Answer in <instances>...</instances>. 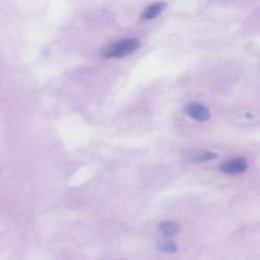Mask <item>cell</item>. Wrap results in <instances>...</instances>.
<instances>
[{"instance_id":"obj_1","label":"cell","mask_w":260,"mask_h":260,"mask_svg":"<svg viewBox=\"0 0 260 260\" xmlns=\"http://www.w3.org/2000/svg\"><path fill=\"white\" fill-rule=\"evenodd\" d=\"M140 47L141 42L138 39L133 38L123 39L108 48L105 51L103 56L107 59L122 58L138 50Z\"/></svg>"},{"instance_id":"obj_2","label":"cell","mask_w":260,"mask_h":260,"mask_svg":"<svg viewBox=\"0 0 260 260\" xmlns=\"http://www.w3.org/2000/svg\"><path fill=\"white\" fill-rule=\"evenodd\" d=\"M220 169L221 172L226 174H239L246 171L247 169V162L243 157L233 158L222 164Z\"/></svg>"},{"instance_id":"obj_3","label":"cell","mask_w":260,"mask_h":260,"mask_svg":"<svg viewBox=\"0 0 260 260\" xmlns=\"http://www.w3.org/2000/svg\"><path fill=\"white\" fill-rule=\"evenodd\" d=\"M185 112L190 118L198 121H208L211 117L208 109L197 103H190L187 104L185 107Z\"/></svg>"},{"instance_id":"obj_4","label":"cell","mask_w":260,"mask_h":260,"mask_svg":"<svg viewBox=\"0 0 260 260\" xmlns=\"http://www.w3.org/2000/svg\"><path fill=\"white\" fill-rule=\"evenodd\" d=\"M167 7V4L164 2H159L152 4L143 12L141 19L144 21L152 20V19H155V18L159 16L165 10Z\"/></svg>"},{"instance_id":"obj_5","label":"cell","mask_w":260,"mask_h":260,"mask_svg":"<svg viewBox=\"0 0 260 260\" xmlns=\"http://www.w3.org/2000/svg\"><path fill=\"white\" fill-rule=\"evenodd\" d=\"M159 230L167 236L176 235L182 231V226L176 222L162 221L159 223Z\"/></svg>"},{"instance_id":"obj_6","label":"cell","mask_w":260,"mask_h":260,"mask_svg":"<svg viewBox=\"0 0 260 260\" xmlns=\"http://www.w3.org/2000/svg\"><path fill=\"white\" fill-rule=\"evenodd\" d=\"M158 249L161 252L165 253H174L178 250V245L174 240H170V239H164L159 240L157 243Z\"/></svg>"},{"instance_id":"obj_7","label":"cell","mask_w":260,"mask_h":260,"mask_svg":"<svg viewBox=\"0 0 260 260\" xmlns=\"http://www.w3.org/2000/svg\"><path fill=\"white\" fill-rule=\"evenodd\" d=\"M217 157V155L214 152L206 151L193 158V161H194V162H205V161L213 160Z\"/></svg>"}]
</instances>
